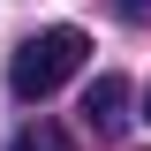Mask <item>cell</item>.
<instances>
[{
    "mask_svg": "<svg viewBox=\"0 0 151 151\" xmlns=\"http://www.w3.org/2000/svg\"><path fill=\"white\" fill-rule=\"evenodd\" d=\"M83 53H91V38L76 30V23H53V30L23 38V45H15V60H8V91H15L23 106H38V98H53L60 83L83 68Z\"/></svg>",
    "mask_w": 151,
    "mask_h": 151,
    "instance_id": "cell-1",
    "label": "cell"
},
{
    "mask_svg": "<svg viewBox=\"0 0 151 151\" xmlns=\"http://www.w3.org/2000/svg\"><path fill=\"white\" fill-rule=\"evenodd\" d=\"M83 129L98 144H113V136L129 129V76H98L91 91H83Z\"/></svg>",
    "mask_w": 151,
    "mask_h": 151,
    "instance_id": "cell-2",
    "label": "cell"
},
{
    "mask_svg": "<svg viewBox=\"0 0 151 151\" xmlns=\"http://www.w3.org/2000/svg\"><path fill=\"white\" fill-rule=\"evenodd\" d=\"M8 151H76V144H68V129H60V121H45V113H38V121H23V129L8 136Z\"/></svg>",
    "mask_w": 151,
    "mask_h": 151,
    "instance_id": "cell-3",
    "label": "cell"
},
{
    "mask_svg": "<svg viewBox=\"0 0 151 151\" xmlns=\"http://www.w3.org/2000/svg\"><path fill=\"white\" fill-rule=\"evenodd\" d=\"M106 8H113L121 23H151V0H106Z\"/></svg>",
    "mask_w": 151,
    "mask_h": 151,
    "instance_id": "cell-4",
    "label": "cell"
}]
</instances>
